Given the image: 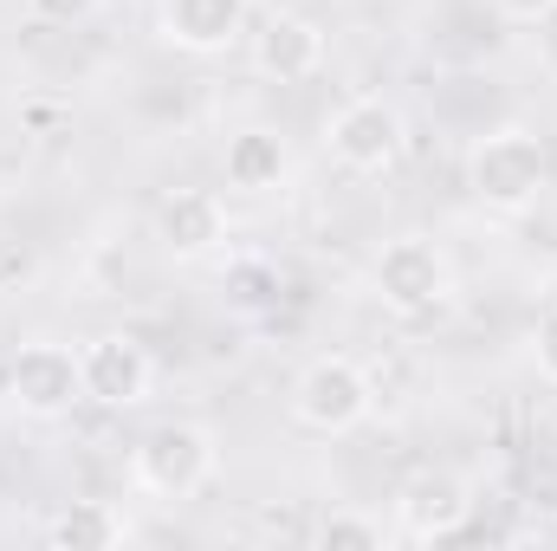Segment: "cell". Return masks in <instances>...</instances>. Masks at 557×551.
I'll list each match as a JSON object with an SVG mask.
<instances>
[{
	"label": "cell",
	"mask_w": 557,
	"mask_h": 551,
	"mask_svg": "<svg viewBox=\"0 0 557 551\" xmlns=\"http://www.w3.org/2000/svg\"><path fill=\"white\" fill-rule=\"evenodd\" d=\"M403 143H409V118L383 91H357L324 118V156L344 175H389L403 162Z\"/></svg>",
	"instance_id": "cell-3"
},
{
	"label": "cell",
	"mask_w": 557,
	"mask_h": 551,
	"mask_svg": "<svg viewBox=\"0 0 557 551\" xmlns=\"http://www.w3.org/2000/svg\"><path fill=\"white\" fill-rule=\"evenodd\" d=\"M221 175H227V188H240V195H273L292 182V149L278 131L267 124H247V131H234V137L221 143Z\"/></svg>",
	"instance_id": "cell-12"
},
{
	"label": "cell",
	"mask_w": 557,
	"mask_h": 551,
	"mask_svg": "<svg viewBox=\"0 0 557 551\" xmlns=\"http://www.w3.org/2000/svg\"><path fill=\"white\" fill-rule=\"evenodd\" d=\"M467 519H473V487L447 467H421L396 487V539H409V546L460 539Z\"/></svg>",
	"instance_id": "cell-7"
},
{
	"label": "cell",
	"mask_w": 557,
	"mask_h": 551,
	"mask_svg": "<svg viewBox=\"0 0 557 551\" xmlns=\"http://www.w3.org/2000/svg\"><path fill=\"white\" fill-rule=\"evenodd\" d=\"M78 377H85V403L98 409H137L156 390V364L131 331H98L78 344Z\"/></svg>",
	"instance_id": "cell-8"
},
{
	"label": "cell",
	"mask_w": 557,
	"mask_h": 551,
	"mask_svg": "<svg viewBox=\"0 0 557 551\" xmlns=\"http://www.w3.org/2000/svg\"><path fill=\"white\" fill-rule=\"evenodd\" d=\"M370 409H376V383L357 357H337V351L311 357L292 383V421L311 434H350L370 421Z\"/></svg>",
	"instance_id": "cell-4"
},
{
	"label": "cell",
	"mask_w": 557,
	"mask_h": 551,
	"mask_svg": "<svg viewBox=\"0 0 557 551\" xmlns=\"http://www.w3.org/2000/svg\"><path fill=\"white\" fill-rule=\"evenodd\" d=\"M7 396L20 403V415L33 421H59L85 403V377H78V351L72 344H52V338H33L20 344V357L7 364Z\"/></svg>",
	"instance_id": "cell-6"
},
{
	"label": "cell",
	"mask_w": 557,
	"mask_h": 551,
	"mask_svg": "<svg viewBox=\"0 0 557 551\" xmlns=\"http://www.w3.org/2000/svg\"><path fill=\"white\" fill-rule=\"evenodd\" d=\"M156 33L188 59H214L253 33V0H156Z\"/></svg>",
	"instance_id": "cell-9"
},
{
	"label": "cell",
	"mask_w": 557,
	"mask_h": 551,
	"mask_svg": "<svg viewBox=\"0 0 557 551\" xmlns=\"http://www.w3.org/2000/svg\"><path fill=\"white\" fill-rule=\"evenodd\" d=\"M247 39H253V72L273 78V85H305V78L324 72V26H318L311 13L278 7V13H267Z\"/></svg>",
	"instance_id": "cell-10"
},
{
	"label": "cell",
	"mask_w": 557,
	"mask_h": 551,
	"mask_svg": "<svg viewBox=\"0 0 557 551\" xmlns=\"http://www.w3.org/2000/svg\"><path fill=\"white\" fill-rule=\"evenodd\" d=\"M156 247L169 260H182V267L221 254L227 247V208H221V195L214 188H175V195H162L156 201Z\"/></svg>",
	"instance_id": "cell-11"
},
{
	"label": "cell",
	"mask_w": 557,
	"mask_h": 551,
	"mask_svg": "<svg viewBox=\"0 0 557 551\" xmlns=\"http://www.w3.org/2000/svg\"><path fill=\"white\" fill-rule=\"evenodd\" d=\"M493 13L512 20V26H539V20H552L557 13V0H493Z\"/></svg>",
	"instance_id": "cell-17"
},
{
	"label": "cell",
	"mask_w": 557,
	"mask_h": 551,
	"mask_svg": "<svg viewBox=\"0 0 557 551\" xmlns=\"http://www.w3.org/2000/svg\"><path fill=\"white\" fill-rule=\"evenodd\" d=\"M532 357H539V377L557 383V298L539 311V331H532Z\"/></svg>",
	"instance_id": "cell-16"
},
{
	"label": "cell",
	"mask_w": 557,
	"mask_h": 551,
	"mask_svg": "<svg viewBox=\"0 0 557 551\" xmlns=\"http://www.w3.org/2000/svg\"><path fill=\"white\" fill-rule=\"evenodd\" d=\"M545 182H552V156H545V143L532 137V131H519V124L486 131V137L467 149V195L480 208H493V215L539 208Z\"/></svg>",
	"instance_id": "cell-1"
},
{
	"label": "cell",
	"mask_w": 557,
	"mask_h": 551,
	"mask_svg": "<svg viewBox=\"0 0 557 551\" xmlns=\"http://www.w3.org/2000/svg\"><path fill=\"white\" fill-rule=\"evenodd\" d=\"M20 7H26L39 26H85L104 0H20Z\"/></svg>",
	"instance_id": "cell-15"
},
{
	"label": "cell",
	"mask_w": 557,
	"mask_h": 551,
	"mask_svg": "<svg viewBox=\"0 0 557 551\" xmlns=\"http://www.w3.org/2000/svg\"><path fill=\"white\" fill-rule=\"evenodd\" d=\"M370 285L396 318H434L454 298V260L441 254V241L428 234H403L370 260Z\"/></svg>",
	"instance_id": "cell-5"
},
{
	"label": "cell",
	"mask_w": 557,
	"mask_h": 551,
	"mask_svg": "<svg viewBox=\"0 0 557 551\" xmlns=\"http://www.w3.org/2000/svg\"><path fill=\"white\" fill-rule=\"evenodd\" d=\"M221 474V441L201 421H156L131 448V480L149 500H195Z\"/></svg>",
	"instance_id": "cell-2"
},
{
	"label": "cell",
	"mask_w": 557,
	"mask_h": 551,
	"mask_svg": "<svg viewBox=\"0 0 557 551\" xmlns=\"http://www.w3.org/2000/svg\"><path fill=\"white\" fill-rule=\"evenodd\" d=\"M124 539H131V519L111 500H65L46 519V546H59V551H111Z\"/></svg>",
	"instance_id": "cell-13"
},
{
	"label": "cell",
	"mask_w": 557,
	"mask_h": 551,
	"mask_svg": "<svg viewBox=\"0 0 557 551\" xmlns=\"http://www.w3.org/2000/svg\"><path fill=\"white\" fill-rule=\"evenodd\" d=\"M318 546H324V551H383V546H389V526H383L376 513L337 506V513H324V526H318Z\"/></svg>",
	"instance_id": "cell-14"
}]
</instances>
